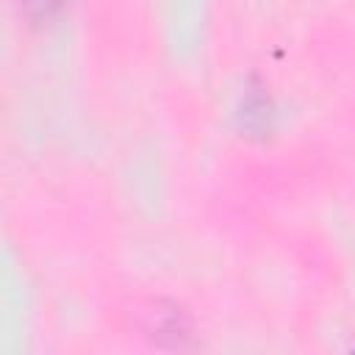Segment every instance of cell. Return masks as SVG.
Segmentation results:
<instances>
[{
	"label": "cell",
	"instance_id": "cell-2",
	"mask_svg": "<svg viewBox=\"0 0 355 355\" xmlns=\"http://www.w3.org/2000/svg\"><path fill=\"white\" fill-rule=\"evenodd\" d=\"M22 6H25V11L31 17H44L47 19L64 6V0H22Z\"/></svg>",
	"mask_w": 355,
	"mask_h": 355
},
{
	"label": "cell",
	"instance_id": "cell-1",
	"mask_svg": "<svg viewBox=\"0 0 355 355\" xmlns=\"http://www.w3.org/2000/svg\"><path fill=\"white\" fill-rule=\"evenodd\" d=\"M133 319H136V327L141 330V336L153 338L155 344H166V347H180L191 333V322H189L186 311L166 300L139 302L133 311Z\"/></svg>",
	"mask_w": 355,
	"mask_h": 355
}]
</instances>
